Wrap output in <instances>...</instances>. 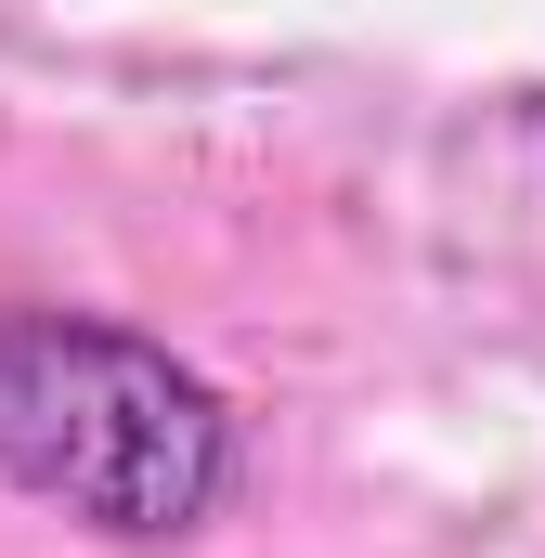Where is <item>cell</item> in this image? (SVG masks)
<instances>
[{
    "label": "cell",
    "mask_w": 545,
    "mask_h": 558,
    "mask_svg": "<svg viewBox=\"0 0 545 558\" xmlns=\"http://www.w3.org/2000/svg\"><path fill=\"white\" fill-rule=\"evenodd\" d=\"M0 481L118 546H169L234 494V403L143 325L0 312Z\"/></svg>",
    "instance_id": "1"
}]
</instances>
